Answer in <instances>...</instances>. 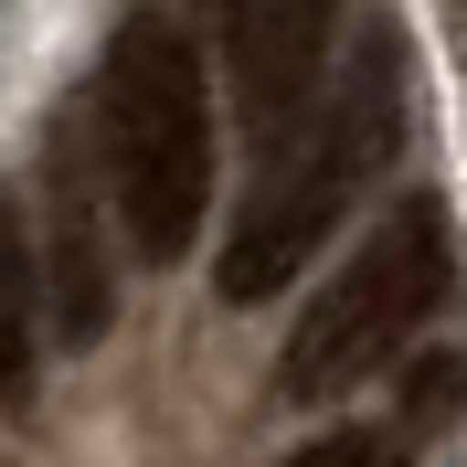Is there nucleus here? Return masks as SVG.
Returning <instances> with one entry per match:
<instances>
[{
	"label": "nucleus",
	"instance_id": "nucleus-1",
	"mask_svg": "<svg viewBox=\"0 0 467 467\" xmlns=\"http://www.w3.org/2000/svg\"><path fill=\"white\" fill-rule=\"evenodd\" d=\"M86 128H96V171H107V202L139 244V265H181L213 213V86L192 32L160 11H128L107 32Z\"/></svg>",
	"mask_w": 467,
	"mask_h": 467
},
{
	"label": "nucleus",
	"instance_id": "nucleus-2",
	"mask_svg": "<svg viewBox=\"0 0 467 467\" xmlns=\"http://www.w3.org/2000/svg\"><path fill=\"white\" fill-rule=\"evenodd\" d=\"M446 297H457V223H446L436 192H414V202H393L361 244H350V265L319 276V297L297 308V340H287L276 393H287V404H329L350 382H372Z\"/></svg>",
	"mask_w": 467,
	"mask_h": 467
},
{
	"label": "nucleus",
	"instance_id": "nucleus-3",
	"mask_svg": "<svg viewBox=\"0 0 467 467\" xmlns=\"http://www.w3.org/2000/svg\"><path fill=\"white\" fill-rule=\"evenodd\" d=\"M96 202H107V171H96V128H86V96H75V117L43 149V265H32L64 350H96L117 319V265H107V234H96Z\"/></svg>",
	"mask_w": 467,
	"mask_h": 467
},
{
	"label": "nucleus",
	"instance_id": "nucleus-4",
	"mask_svg": "<svg viewBox=\"0 0 467 467\" xmlns=\"http://www.w3.org/2000/svg\"><path fill=\"white\" fill-rule=\"evenodd\" d=\"M329 43H340V0H223V75L265 160H287V139H308Z\"/></svg>",
	"mask_w": 467,
	"mask_h": 467
},
{
	"label": "nucleus",
	"instance_id": "nucleus-5",
	"mask_svg": "<svg viewBox=\"0 0 467 467\" xmlns=\"http://www.w3.org/2000/svg\"><path fill=\"white\" fill-rule=\"evenodd\" d=\"M350 192H361V181H350L319 139H297V160H276V171L255 181V202L234 213V234H223V297L234 308H265L276 287H297L308 255L329 244V223L350 213Z\"/></svg>",
	"mask_w": 467,
	"mask_h": 467
},
{
	"label": "nucleus",
	"instance_id": "nucleus-6",
	"mask_svg": "<svg viewBox=\"0 0 467 467\" xmlns=\"http://www.w3.org/2000/svg\"><path fill=\"white\" fill-rule=\"evenodd\" d=\"M32 329H43V287H32L22 213L0 202V414L32 404Z\"/></svg>",
	"mask_w": 467,
	"mask_h": 467
},
{
	"label": "nucleus",
	"instance_id": "nucleus-7",
	"mask_svg": "<svg viewBox=\"0 0 467 467\" xmlns=\"http://www.w3.org/2000/svg\"><path fill=\"white\" fill-rule=\"evenodd\" d=\"M457 393H467V361L457 350H425L414 382H404V436H436L446 414H457Z\"/></svg>",
	"mask_w": 467,
	"mask_h": 467
},
{
	"label": "nucleus",
	"instance_id": "nucleus-8",
	"mask_svg": "<svg viewBox=\"0 0 467 467\" xmlns=\"http://www.w3.org/2000/svg\"><path fill=\"white\" fill-rule=\"evenodd\" d=\"M287 467H393V446L382 436H319V446H297Z\"/></svg>",
	"mask_w": 467,
	"mask_h": 467
}]
</instances>
